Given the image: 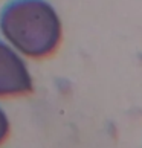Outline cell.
Wrapping results in <instances>:
<instances>
[{
    "label": "cell",
    "mask_w": 142,
    "mask_h": 148,
    "mask_svg": "<svg viewBox=\"0 0 142 148\" xmlns=\"http://www.w3.org/2000/svg\"><path fill=\"white\" fill-rule=\"evenodd\" d=\"M11 131V124H9V118L8 114L5 113V110L0 107V145L3 144L5 140L8 139Z\"/></svg>",
    "instance_id": "3"
},
{
    "label": "cell",
    "mask_w": 142,
    "mask_h": 148,
    "mask_svg": "<svg viewBox=\"0 0 142 148\" xmlns=\"http://www.w3.org/2000/svg\"><path fill=\"white\" fill-rule=\"evenodd\" d=\"M0 32L21 57H52L63 40V23L47 0H11L0 12Z\"/></svg>",
    "instance_id": "1"
},
{
    "label": "cell",
    "mask_w": 142,
    "mask_h": 148,
    "mask_svg": "<svg viewBox=\"0 0 142 148\" xmlns=\"http://www.w3.org/2000/svg\"><path fill=\"white\" fill-rule=\"evenodd\" d=\"M32 89L34 81L23 57L5 40H0V98L23 96Z\"/></svg>",
    "instance_id": "2"
}]
</instances>
